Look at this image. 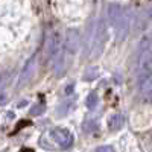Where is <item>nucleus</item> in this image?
<instances>
[{"label":"nucleus","mask_w":152,"mask_h":152,"mask_svg":"<svg viewBox=\"0 0 152 152\" xmlns=\"http://www.w3.org/2000/svg\"><path fill=\"white\" fill-rule=\"evenodd\" d=\"M73 108H75V102H73L72 99H70V100L67 99V100H64V102H62V104L56 108V116H58V117H64L66 114H69Z\"/></svg>","instance_id":"9d476101"},{"label":"nucleus","mask_w":152,"mask_h":152,"mask_svg":"<svg viewBox=\"0 0 152 152\" xmlns=\"http://www.w3.org/2000/svg\"><path fill=\"white\" fill-rule=\"evenodd\" d=\"M138 90L146 102H149L152 97V78L151 75H138Z\"/></svg>","instance_id":"6e6552de"},{"label":"nucleus","mask_w":152,"mask_h":152,"mask_svg":"<svg viewBox=\"0 0 152 152\" xmlns=\"http://www.w3.org/2000/svg\"><path fill=\"white\" fill-rule=\"evenodd\" d=\"M123 125H125V117H123V114H120V113L113 114V116L108 119V128L111 131H119Z\"/></svg>","instance_id":"1a4fd4ad"},{"label":"nucleus","mask_w":152,"mask_h":152,"mask_svg":"<svg viewBox=\"0 0 152 152\" xmlns=\"http://www.w3.org/2000/svg\"><path fill=\"white\" fill-rule=\"evenodd\" d=\"M138 75H151V40H146L140 44L138 52Z\"/></svg>","instance_id":"7ed1b4c3"},{"label":"nucleus","mask_w":152,"mask_h":152,"mask_svg":"<svg viewBox=\"0 0 152 152\" xmlns=\"http://www.w3.org/2000/svg\"><path fill=\"white\" fill-rule=\"evenodd\" d=\"M43 111H44V107L43 105H34L32 110H31V114H32V116H40Z\"/></svg>","instance_id":"4468645a"},{"label":"nucleus","mask_w":152,"mask_h":152,"mask_svg":"<svg viewBox=\"0 0 152 152\" xmlns=\"http://www.w3.org/2000/svg\"><path fill=\"white\" fill-rule=\"evenodd\" d=\"M107 40H108V31H107V26H105V21L99 20L96 23L93 35H91L90 55H91L93 59H96V58H99L100 55H102L104 49H105V44H107Z\"/></svg>","instance_id":"f03ea898"},{"label":"nucleus","mask_w":152,"mask_h":152,"mask_svg":"<svg viewBox=\"0 0 152 152\" xmlns=\"http://www.w3.org/2000/svg\"><path fill=\"white\" fill-rule=\"evenodd\" d=\"M94 152H116V151H114V148H111V146H99Z\"/></svg>","instance_id":"2eb2a0df"},{"label":"nucleus","mask_w":152,"mask_h":152,"mask_svg":"<svg viewBox=\"0 0 152 152\" xmlns=\"http://www.w3.org/2000/svg\"><path fill=\"white\" fill-rule=\"evenodd\" d=\"M66 52H69L70 55H75L79 50V34L75 29H69L66 34Z\"/></svg>","instance_id":"0eeeda50"},{"label":"nucleus","mask_w":152,"mask_h":152,"mask_svg":"<svg viewBox=\"0 0 152 152\" xmlns=\"http://www.w3.org/2000/svg\"><path fill=\"white\" fill-rule=\"evenodd\" d=\"M50 62L53 64V73L55 76H62L66 72V67H67V62H66V49H64V44H61L52 55L50 58Z\"/></svg>","instance_id":"20e7f679"},{"label":"nucleus","mask_w":152,"mask_h":152,"mask_svg":"<svg viewBox=\"0 0 152 152\" xmlns=\"http://www.w3.org/2000/svg\"><path fill=\"white\" fill-rule=\"evenodd\" d=\"M87 107L90 108V110H94V108L97 107V93H96V91H93L90 96H88V99H87Z\"/></svg>","instance_id":"f8f14e48"},{"label":"nucleus","mask_w":152,"mask_h":152,"mask_svg":"<svg viewBox=\"0 0 152 152\" xmlns=\"http://www.w3.org/2000/svg\"><path fill=\"white\" fill-rule=\"evenodd\" d=\"M108 17L110 21L116 32V40L123 41L129 32V20H128V14L122 9V6L119 5H110L108 9Z\"/></svg>","instance_id":"f257e3e1"},{"label":"nucleus","mask_w":152,"mask_h":152,"mask_svg":"<svg viewBox=\"0 0 152 152\" xmlns=\"http://www.w3.org/2000/svg\"><path fill=\"white\" fill-rule=\"evenodd\" d=\"M99 128V119L94 117V119H87L84 122V131L85 132H93Z\"/></svg>","instance_id":"9b49d317"},{"label":"nucleus","mask_w":152,"mask_h":152,"mask_svg":"<svg viewBox=\"0 0 152 152\" xmlns=\"http://www.w3.org/2000/svg\"><path fill=\"white\" fill-rule=\"evenodd\" d=\"M50 137L52 140L56 142V145H59L62 149H67L73 145V134L66 129V128H55L50 131Z\"/></svg>","instance_id":"39448f33"},{"label":"nucleus","mask_w":152,"mask_h":152,"mask_svg":"<svg viewBox=\"0 0 152 152\" xmlns=\"http://www.w3.org/2000/svg\"><path fill=\"white\" fill-rule=\"evenodd\" d=\"M35 69H37V53L32 58H29V61L26 62V66L23 67V70L20 73V79H18V87L20 88L24 87L31 81V78H32L34 73H35Z\"/></svg>","instance_id":"423d86ee"},{"label":"nucleus","mask_w":152,"mask_h":152,"mask_svg":"<svg viewBox=\"0 0 152 152\" xmlns=\"http://www.w3.org/2000/svg\"><path fill=\"white\" fill-rule=\"evenodd\" d=\"M97 69L94 67V69H88L87 70V73H85V76H84V79L85 81H91V79H96L97 78Z\"/></svg>","instance_id":"ddd939ff"}]
</instances>
